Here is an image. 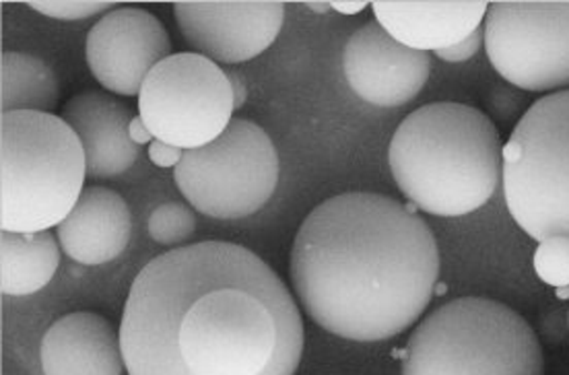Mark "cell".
Returning a JSON list of instances; mask_svg holds the SVG:
<instances>
[{"instance_id": "obj_1", "label": "cell", "mask_w": 569, "mask_h": 375, "mask_svg": "<svg viewBox=\"0 0 569 375\" xmlns=\"http://www.w3.org/2000/svg\"><path fill=\"white\" fill-rule=\"evenodd\" d=\"M129 375H296L306 331L283 278L231 242L173 247L130 285Z\"/></svg>"}, {"instance_id": "obj_2", "label": "cell", "mask_w": 569, "mask_h": 375, "mask_svg": "<svg viewBox=\"0 0 569 375\" xmlns=\"http://www.w3.org/2000/svg\"><path fill=\"white\" fill-rule=\"evenodd\" d=\"M289 273L301 307L322 331L380 343L423 316L440 281V250L413 204L345 192L303 219Z\"/></svg>"}, {"instance_id": "obj_3", "label": "cell", "mask_w": 569, "mask_h": 375, "mask_svg": "<svg viewBox=\"0 0 569 375\" xmlns=\"http://www.w3.org/2000/svg\"><path fill=\"white\" fill-rule=\"evenodd\" d=\"M388 165L417 211L465 216L496 194L503 173V144L489 115L455 101L427 103L392 134Z\"/></svg>"}, {"instance_id": "obj_4", "label": "cell", "mask_w": 569, "mask_h": 375, "mask_svg": "<svg viewBox=\"0 0 569 375\" xmlns=\"http://www.w3.org/2000/svg\"><path fill=\"white\" fill-rule=\"evenodd\" d=\"M87 159L74 130L57 114L0 115V227H58L83 194Z\"/></svg>"}, {"instance_id": "obj_5", "label": "cell", "mask_w": 569, "mask_h": 375, "mask_svg": "<svg viewBox=\"0 0 569 375\" xmlns=\"http://www.w3.org/2000/svg\"><path fill=\"white\" fill-rule=\"evenodd\" d=\"M402 375H545L537 332L506 303L458 297L409 336Z\"/></svg>"}, {"instance_id": "obj_6", "label": "cell", "mask_w": 569, "mask_h": 375, "mask_svg": "<svg viewBox=\"0 0 569 375\" xmlns=\"http://www.w3.org/2000/svg\"><path fill=\"white\" fill-rule=\"evenodd\" d=\"M503 196L535 242L569 240V89L530 103L503 144Z\"/></svg>"}, {"instance_id": "obj_7", "label": "cell", "mask_w": 569, "mask_h": 375, "mask_svg": "<svg viewBox=\"0 0 569 375\" xmlns=\"http://www.w3.org/2000/svg\"><path fill=\"white\" fill-rule=\"evenodd\" d=\"M279 153L254 122L233 118L213 143L184 151L173 178L194 211L219 221L254 215L279 184Z\"/></svg>"}, {"instance_id": "obj_8", "label": "cell", "mask_w": 569, "mask_h": 375, "mask_svg": "<svg viewBox=\"0 0 569 375\" xmlns=\"http://www.w3.org/2000/svg\"><path fill=\"white\" fill-rule=\"evenodd\" d=\"M228 72L197 52L159 62L139 93V115L153 139L190 151L219 139L233 120Z\"/></svg>"}, {"instance_id": "obj_9", "label": "cell", "mask_w": 569, "mask_h": 375, "mask_svg": "<svg viewBox=\"0 0 569 375\" xmlns=\"http://www.w3.org/2000/svg\"><path fill=\"white\" fill-rule=\"evenodd\" d=\"M485 50L499 77L520 91L569 89V0L491 2Z\"/></svg>"}, {"instance_id": "obj_10", "label": "cell", "mask_w": 569, "mask_h": 375, "mask_svg": "<svg viewBox=\"0 0 569 375\" xmlns=\"http://www.w3.org/2000/svg\"><path fill=\"white\" fill-rule=\"evenodd\" d=\"M86 57L106 91L134 98L149 72L171 57L170 33L141 7H118L89 29Z\"/></svg>"}, {"instance_id": "obj_11", "label": "cell", "mask_w": 569, "mask_h": 375, "mask_svg": "<svg viewBox=\"0 0 569 375\" xmlns=\"http://www.w3.org/2000/svg\"><path fill=\"white\" fill-rule=\"evenodd\" d=\"M173 13L192 52L217 64H240L260 57L279 38L284 23V4L279 0L176 2Z\"/></svg>"}, {"instance_id": "obj_12", "label": "cell", "mask_w": 569, "mask_h": 375, "mask_svg": "<svg viewBox=\"0 0 569 375\" xmlns=\"http://www.w3.org/2000/svg\"><path fill=\"white\" fill-rule=\"evenodd\" d=\"M342 71L359 100L378 108H399L421 93L431 60L427 52L397 42L373 19L345 43Z\"/></svg>"}, {"instance_id": "obj_13", "label": "cell", "mask_w": 569, "mask_h": 375, "mask_svg": "<svg viewBox=\"0 0 569 375\" xmlns=\"http://www.w3.org/2000/svg\"><path fill=\"white\" fill-rule=\"evenodd\" d=\"M60 118L83 144L87 175L108 180L129 172L141 158L130 136L134 112L108 91H83L64 103Z\"/></svg>"}, {"instance_id": "obj_14", "label": "cell", "mask_w": 569, "mask_h": 375, "mask_svg": "<svg viewBox=\"0 0 569 375\" xmlns=\"http://www.w3.org/2000/svg\"><path fill=\"white\" fill-rule=\"evenodd\" d=\"M43 375H122L120 328L96 312L58 317L40 345Z\"/></svg>"}, {"instance_id": "obj_15", "label": "cell", "mask_w": 569, "mask_h": 375, "mask_svg": "<svg viewBox=\"0 0 569 375\" xmlns=\"http://www.w3.org/2000/svg\"><path fill=\"white\" fill-rule=\"evenodd\" d=\"M132 216L124 199L108 188L83 190L69 216L58 225V244L77 264L101 266L118 259L130 242Z\"/></svg>"}, {"instance_id": "obj_16", "label": "cell", "mask_w": 569, "mask_h": 375, "mask_svg": "<svg viewBox=\"0 0 569 375\" xmlns=\"http://www.w3.org/2000/svg\"><path fill=\"white\" fill-rule=\"evenodd\" d=\"M376 21L419 52H440L481 28L487 2H373Z\"/></svg>"}, {"instance_id": "obj_17", "label": "cell", "mask_w": 569, "mask_h": 375, "mask_svg": "<svg viewBox=\"0 0 569 375\" xmlns=\"http://www.w3.org/2000/svg\"><path fill=\"white\" fill-rule=\"evenodd\" d=\"M60 266V244L52 231L0 233V291L28 297L42 291Z\"/></svg>"}, {"instance_id": "obj_18", "label": "cell", "mask_w": 569, "mask_h": 375, "mask_svg": "<svg viewBox=\"0 0 569 375\" xmlns=\"http://www.w3.org/2000/svg\"><path fill=\"white\" fill-rule=\"evenodd\" d=\"M60 85L42 58L26 52H4L0 58V108L11 112L52 114Z\"/></svg>"}, {"instance_id": "obj_19", "label": "cell", "mask_w": 569, "mask_h": 375, "mask_svg": "<svg viewBox=\"0 0 569 375\" xmlns=\"http://www.w3.org/2000/svg\"><path fill=\"white\" fill-rule=\"evenodd\" d=\"M147 230L157 244L182 247L194 235L197 219L186 204L166 202L151 213Z\"/></svg>"}, {"instance_id": "obj_20", "label": "cell", "mask_w": 569, "mask_h": 375, "mask_svg": "<svg viewBox=\"0 0 569 375\" xmlns=\"http://www.w3.org/2000/svg\"><path fill=\"white\" fill-rule=\"evenodd\" d=\"M535 271L542 283L557 288L569 287V240L551 237L535 252Z\"/></svg>"}, {"instance_id": "obj_21", "label": "cell", "mask_w": 569, "mask_h": 375, "mask_svg": "<svg viewBox=\"0 0 569 375\" xmlns=\"http://www.w3.org/2000/svg\"><path fill=\"white\" fill-rule=\"evenodd\" d=\"M28 4L33 11L58 21H83L96 14H108L116 7V2L98 0H31Z\"/></svg>"}, {"instance_id": "obj_22", "label": "cell", "mask_w": 569, "mask_h": 375, "mask_svg": "<svg viewBox=\"0 0 569 375\" xmlns=\"http://www.w3.org/2000/svg\"><path fill=\"white\" fill-rule=\"evenodd\" d=\"M487 103H489L491 114L496 115L498 120H503V122L512 120L516 115L522 118L530 108L527 95H522V91L512 85L493 87Z\"/></svg>"}, {"instance_id": "obj_23", "label": "cell", "mask_w": 569, "mask_h": 375, "mask_svg": "<svg viewBox=\"0 0 569 375\" xmlns=\"http://www.w3.org/2000/svg\"><path fill=\"white\" fill-rule=\"evenodd\" d=\"M481 45H485L483 28L477 29L467 40H462V42L455 43V45H450V48H446V50L436 52V57L441 58L443 62H455V64L456 62H467V60H470V58L475 57V54L481 50Z\"/></svg>"}, {"instance_id": "obj_24", "label": "cell", "mask_w": 569, "mask_h": 375, "mask_svg": "<svg viewBox=\"0 0 569 375\" xmlns=\"http://www.w3.org/2000/svg\"><path fill=\"white\" fill-rule=\"evenodd\" d=\"M149 155L157 168H176L184 155V151L176 149L171 144L161 143V141H153L149 146Z\"/></svg>"}, {"instance_id": "obj_25", "label": "cell", "mask_w": 569, "mask_h": 375, "mask_svg": "<svg viewBox=\"0 0 569 375\" xmlns=\"http://www.w3.org/2000/svg\"><path fill=\"white\" fill-rule=\"evenodd\" d=\"M229 77V83H231V89H233V98H236V110H240L246 100H248V87H246V81H243L242 72L231 71V69H226Z\"/></svg>"}, {"instance_id": "obj_26", "label": "cell", "mask_w": 569, "mask_h": 375, "mask_svg": "<svg viewBox=\"0 0 569 375\" xmlns=\"http://www.w3.org/2000/svg\"><path fill=\"white\" fill-rule=\"evenodd\" d=\"M130 136H132V141L137 144H147L153 143L156 139H153V134H151V130L144 126V122L141 120V115H134V120H132V124H130Z\"/></svg>"}, {"instance_id": "obj_27", "label": "cell", "mask_w": 569, "mask_h": 375, "mask_svg": "<svg viewBox=\"0 0 569 375\" xmlns=\"http://www.w3.org/2000/svg\"><path fill=\"white\" fill-rule=\"evenodd\" d=\"M332 4V9L335 11H339L342 14H357L361 13L366 7H368V2H347V0H339V2H330Z\"/></svg>"}, {"instance_id": "obj_28", "label": "cell", "mask_w": 569, "mask_h": 375, "mask_svg": "<svg viewBox=\"0 0 569 375\" xmlns=\"http://www.w3.org/2000/svg\"><path fill=\"white\" fill-rule=\"evenodd\" d=\"M308 9H312L316 13H327L328 9H332L330 2H306Z\"/></svg>"}, {"instance_id": "obj_29", "label": "cell", "mask_w": 569, "mask_h": 375, "mask_svg": "<svg viewBox=\"0 0 569 375\" xmlns=\"http://www.w3.org/2000/svg\"><path fill=\"white\" fill-rule=\"evenodd\" d=\"M568 326H569V314H568Z\"/></svg>"}]
</instances>
